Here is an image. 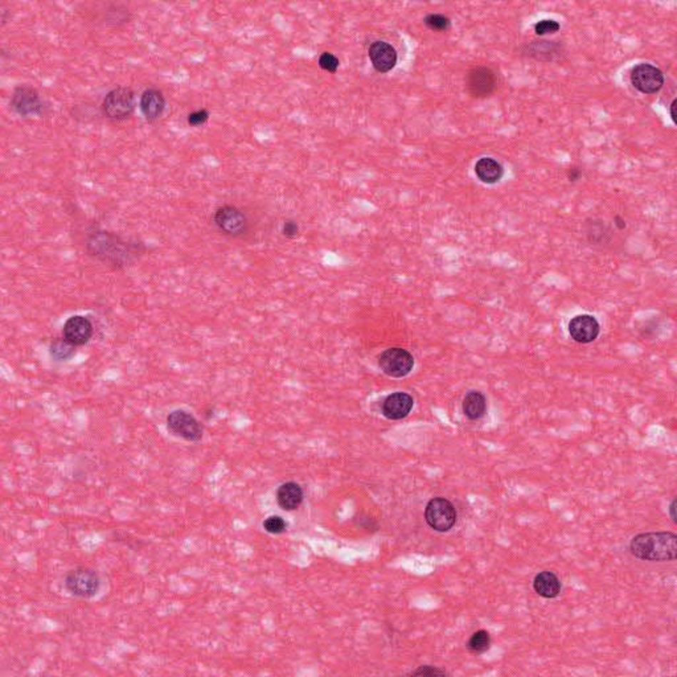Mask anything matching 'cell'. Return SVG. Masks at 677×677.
I'll use <instances>...</instances> for the list:
<instances>
[{"instance_id": "6da1fadb", "label": "cell", "mask_w": 677, "mask_h": 677, "mask_svg": "<svg viewBox=\"0 0 677 677\" xmlns=\"http://www.w3.org/2000/svg\"><path fill=\"white\" fill-rule=\"evenodd\" d=\"M88 252L114 268H125L136 261L139 249L111 232L97 230L88 237Z\"/></svg>"}, {"instance_id": "7a4b0ae2", "label": "cell", "mask_w": 677, "mask_h": 677, "mask_svg": "<svg viewBox=\"0 0 677 677\" xmlns=\"http://www.w3.org/2000/svg\"><path fill=\"white\" fill-rule=\"evenodd\" d=\"M630 551L639 560L673 561L677 556V536L673 532L641 533L630 542Z\"/></svg>"}, {"instance_id": "3957f363", "label": "cell", "mask_w": 677, "mask_h": 677, "mask_svg": "<svg viewBox=\"0 0 677 677\" xmlns=\"http://www.w3.org/2000/svg\"><path fill=\"white\" fill-rule=\"evenodd\" d=\"M136 111V93L130 88L119 86L108 91L102 101V113L111 121H125Z\"/></svg>"}, {"instance_id": "277c9868", "label": "cell", "mask_w": 677, "mask_h": 677, "mask_svg": "<svg viewBox=\"0 0 677 677\" xmlns=\"http://www.w3.org/2000/svg\"><path fill=\"white\" fill-rule=\"evenodd\" d=\"M65 589L78 598H93L98 594L101 589V578L98 573L88 566H78L69 570L65 576Z\"/></svg>"}, {"instance_id": "5b68a950", "label": "cell", "mask_w": 677, "mask_h": 677, "mask_svg": "<svg viewBox=\"0 0 677 677\" xmlns=\"http://www.w3.org/2000/svg\"><path fill=\"white\" fill-rule=\"evenodd\" d=\"M457 509L450 500L434 497L424 508V520L437 532H449L457 523Z\"/></svg>"}, {"instance_id": "8992f818", "label": "cell", "mask_w": 677, "mask_h": 677, "mask_svg": "<svg viewBox=\"0 0 677 677\" xmlns=\"http://www.w3.org/2000/svg\"><path fill=\"white\" fill-rule=\"evenodd\" d=\"M167 429L173 435L188 442H199L204 434V429L196 417L183 409L172 410L167 416Z\"/></svg>"}, {"instance_id": "52a82bcc", "label": "cell", "mask_w": 677, "mask_h": 677, "mask_svg": "<svg viewBox=\"0 0 677 677\" xmlns=\"http://www.w3.org/2000/svg\"><path fill=\"white\" fill-rule=\"evenodd\" d=\"M379 367L389 377L401 379L413 370L414 357L404 348H389L380 355Z\"/></svg>"}, {"instance_id": "ba28073f", "label": "cell", "mask_w": 677, "mask_h": 677, "mask_svg": "<svg viewBox=\"0 0 677 677\" xmlns=\"http://www.w3.org/2000/svg\"><path fill=\"white\" fill-rule=\"evenodd\" d=\"M632 86L643 94H655L664 85V74L651 63H638L630 74Z\"/></svg>"}, {"instance_id": "9c48e42d", "label": "cell", "mask_w": 677, "mask_h": 677, "mask_svg": "<svg viewBox=\"0 0 677 677\" xmlns=\"http://www.w3.org/2000/svg\"><path fill=\"white\" fill-rule=\"evenodd\" d=\"M213 223L221 233L232 237L244 235L248 228V220L244 212L233 205H224L217 209Z\"/></svg>"}, {"instance_id": "30bf717a", "label": "cell", "mask_w": 677, "mask_h": 677, "mask_svg": "<svg viewBox=\"0 0 677 677\" xmlns=\"http://www.w3.org/2000/svg\"><path fill=\"white\" fill-rule=\"evenodd\" d=\"M11 108L21 117L41 116L44 113V102L34 88L19 86L12 94Z\"/></svg>"}, {"instance_id": "8fae6325", "label": "cell", "mask_w": 677, "mask_h": 677, "mask_svg": "<svg viewBox=\"0 0 677 677\" xmlns=\"http://www.w3.org/2000/svg\"><path fill=\"white\" fill-rule=\"evenodd\" d=\"M601 332V325L593 315L574 316L569 323V334L574 342L581 344L593 343Z\"/></svg>"}, {"instance_id": "7c38bea8", "label": "cell", "mask_w": 677, "mask_h": 677, "mask_svg": "<svg viewBox=\"0 0 677 677\" xmlns=\"http://www.w3.org/2000/svg\"><path fill=\"white\" fill-rule=\"evenodd\" d=\"M93 323L89 317L74 315L69 317L63 328V337L74 347H80L88 343L93 336Z\"/></svg>"}, {"instance_id": "4fadbf2b", "label": "cell", "mask_w": 677, "mask_h": 677, "mask_svg": "<svg viewBox=\"0 0 677 677\" xmlns=\"http://www.w3.org/2000/svg\"><path fill=\"white\" fill-rule=\"evenodd\" d=\"M413 407H414V399L410 395L404 392H397V393L389 395L388 397L384 399L381 412H382V416L390 421H399L410 414Z\"/></svg>"}, {"instance_id": "5bb4252c", "label": "cell", "mask_w": 677, "mask_h": 677, "mask_svg": "<svg viewBox=\"0 0 677 677\" xmlns=\"http://www.w3.org/2000/svg\"><path fill=\"white\" fill-rule=\"evenodd\" d=\"M467 86H469V93L474 97H478V98L487 97L497 86L495 74L491 69L484 68V66L475 68L469 73Z\"/></svg>"}, {"instance_id": "9a60e30c", "label": "cell", "mask_w": 677, "mask_h": 677, "mask_svg": "<svg viewBox=\"0 0 677 677\" xmlns=\"http://www.w3.org/2000/svg\"><path fill=\"white\" fill-rule=\"evenodd\" d=\"M370 60L379 73H388L397 63V52L385 41H375L370 48Z\"/></svg>"}, {"instance_id": "2e32d148", "label": "cell", "mask_w": 677, "mask_h": 677, "mask_svg": "<svg viewBox=\"0 0 677 677\" xmlns=\"http://www.w3.org/2000/svg\"><path fill=\"white\" fill-rule=\"evenodd\" d=\"M139 108L146 121L154 122L162 117L166 110V97L162 91L150 88L142 93Z\"/></svg>"}, {"instance_id": "e0dca14e", "label": "cell", "mask_w": 677, "mask_h": 677, "mask_svg": "<svg viewBox=\"0 0 677 677\" xmlns=\"http://www.w3.org/2000/svg\"><path fill=\"white\" fill-rule=\"evenodd\" d=\"M303 489L295 482L283 483L277 491V502L283 511H295L303 503Z\"/></svg>"}, {"instance_id": "ac0fdd59", "label": "cell", "mask_w": 677, "mask_h": 677, "mask_svg": "<svg viewBox=\"0 0 677 677\" xmlns=\"http://www.w3.org/2000/svg\"><path fill=\"white\" fill-rule=\"evenodd\" d=\"M533 589L534 591L546 599H553L560 596L561 585L560 578L557 577L553 571H540L534 579H533Z\"/></svg>"}, {"instance_id": "d6986e66", "label": "cell", "mask_w": 677, "mask_h": 677, "mask_svg": "<svg viewBox=\"0 0 677 677\" xmlns=\"http://www.w3.org/2000/svg\"><path fill=\"white\" fill-rule=\"evenodd\" d=\"M463 413L471 421H478L487 413V398L478 390H471L463 398Z\"/></svg>"}, {"instance_id": "ffe728a7", "label": "cell", "mask_w": 677, "mask_h": 677, "mask_svg": "<svg viewBox=\"0 0 677 677\" xmlns=\"http://www.w3.org/2000/svg\"><path fill=\"white\" fill-rule=\"evenodd\" d=\"M475 173L479 180L486 184H495L504 175V168L494 158H480L475 164Z\"/></svg>"}, {"instance_id": "44dd1931", "label": "cell", "mask_w": 677, "mask_h": 677, "mask_svg": "<svg viewBox=\"0 0 677 677\" xmlns=\"http://www.w3.org/2000/svg\"><path fill=\"white\" fill-rule=\"evenodd\" d=\"M51 356L56 362H68L76 353V347L66 339H57L51 344Z\"/></svg>"}, {"instance_id": "7402d4cb", "label": "cell", "mask_w": 677, "mask_h": 677, "mask_svg": "<svg viewBox=\"0 0 677 677\" xmlns=\"http://www.w3.org/2000/svg\"><path fill=\"white\" fill-rule=\"evenodd\" d=\"M491 647V636L486 630H479L471 635L467 641V648L472 653H484Z\"/></svg>"}, {"instance_id": "603a6c76", "label": "cell", "mask_w": 677, "mask_h": 677, "mask_svg": "<svg viewBox=\"0 0 677 677\" xmlns=\"http://www.w3.org/2000/svg\"><path fill=\"white\" fill-rule=\"evenodd\" d=\"M424 23L426 24V27L430 28L432 31H446L452 24L450 19L446 18L444 15H441V14L427 15L424 18Z\"/></svg>"}, {"instance_id": "cb8c5ba5", "label": "cell", "mask_w": 677, "mask_h": 677, "mask_svg": "<svg viewBox=\"0 0 677 677\" xmlns=\"http://www.w3.org/2000/svg\"><path fill=\"white\" fill-rule=\"evenodd\" d=\"M287 524L280 516H269L263 521V529L271 534H282L286 532Z\"/></svg>"}, {"instance_id": "d4e9b609", "label": "cell", "mask_w": 677, "mask_h": 677, "mask_svg": "<svg viewBox=\"0 0 677 677\" xmlns=\"http://www.w3.org/2000/svg\"><path fill=\"white\" fill-rule=\"evenodd\" d=\"M560 23L553 20V19H544L534 24V32L539 36L549 35V34H556L560 31Z\"/></svg>"}, {"instance_id": "484cf974", "label": "cell", "mask_w": 677, "mask_h": 677, "mask_svg": "<svg viewBox=\"0 0 677 677\" xmlns=\"http://www.w3.org/2000/svg\"><path fill=\"white\" fill-rule=\"evenodd\" d=\"M339 65H340L339 58L332 54L325 52V54H320V57H319V66H320L323 71H325V72H336L337 68H339Z\"/></svg>"}, {"instance_id": "4316f807", "label": "cell", "mask_w": 677, "mask_h": 677, "mask_svg": "<svg viewBox=\"0 0 677 677\" xmlns=\"http://www.w3.org/2000/svg\"><path fill=\"white\" fill-rule=\"evenodd\" d=\"M208 119V110H207V108H201V110H196V111L190 113V116H188V125L193 127L203 126L204 123H207Z\"/></svg>"}, {"instance_id": "83f0119b", "label": "cell", "mask_w": 677, "mask_h": 677, "mask_svg": "<svg viewBox=\"0 0 677 677\" xmlns=\"http://www.w3.org/2000/svg\"><path fill=\"white\" fill-rule=\"evenodd\" d=\"M409 675L410 676H443V675H447V672L433 666H421Z\"/></svg>"}, {"instance_id": "f1b7e54d", "label": "cell", "mask_w": 677, "mask_h": 677, "mask_svg": "<svg viewBox=\"0 0 677 677\" xmlns=\"http://www.w3.org/2000/svg\"><path fill=\"white\" fill-rule=\"evenodd\" d=\"M298 232L299 226L295 221H291V220L285 221L283 228H282V233H283V235H286V237H289V238H292V237H295V235H298Z\"/></svg>"}, {"instance_id": "f546056e", "label": "cell", "mask_w": 677, "mask_h": 677, "mask_svg": "<svg viewBox=\"0 0 677 677\" xmlns=\"http://www.w3.org/2000/svg\"><path fill=\"white\" fill-rule=\"evenodd\" d=\"M568 178H569L570 181H577L578 179L581 178V171H579L578 168H576V167H573V168H570L569 172H568Z\"/></svg>"}, {"instance_id": "4dcf8cb0", "label": "cell", "mask_w": 677, "mask_h": 677, "mask_svg": "<svg viewBox=\"0 0 677 677\" xmlns=\"http://www.w3.org/2000/svg\"><path fill=\"white\" fill-rule=\"evenodd\" d=\"M675 509H676V500L673 499L671 506H669V515H671V519L673 523H676V515H675Z\"/></svg>"}, {"instance_id": "1f68e13d", "label": "cell", "mask_w": 677, "mask_h": 677, "mask_svg": "<svg viewBox=\"0 0 677 677\" xmlns=\"http://www.w3.org/2000/svg\"><path fill=\"white\" fill-rule=\"evenodd\" d=\"M676 103H677V101L673 100L672 101V103H671V106H669V113H671V118H672V121H673V123H677L676 113H675V108H676Z\"/></svg>"}, {"instance_id": "d6a6232c", "label": "cell", "mask_w": 677, "mask_h": 677, "mask_svg": "<svg viewBox=\"0 0 677 677\" xmlns=\"http://www.w3.org/2000/svg\"><path fill=\"white\" fill-rule=\"evenodd\" d=\"M615 225H616L618 229L623 230L624 228H626V221H624L623 218L621 216H615Z\"/></svg>"}]
</instances>
